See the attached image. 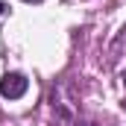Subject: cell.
<instances>
[{"label":"cell","mask_w":126,"mask_h":126,"mask_svg":"<svg viewBox=\"0 0 126 126\" xmlns=\"http://www.w3.org/2000/svg\"><path fill=\"white\" fill-rule=\"evenodd\" d=\"M27 3H41V0H27Z\"/></svg>","instance_id":"obj_3"},{"label":"cell","mask_w":126,"mask_h":126,"mask_svg":"<svg viewBox=\"0 0 126 126\" xmlns=\"http://www.w3.org/2000/svg\"><path fill=\"white\" fill-rule=\"evenodd\" d=\"M3 9H6V6H3V0H0V12H3Z\"/></svg>","instance_id":"obj_2"},{"label":"cell","mask_w":126,"mask_h":126,"mask_svg":"<svg viewBox=\"0 0 126 126\" xmlns=\"http://www.w3.org/2000/svg\"><path fill=\"white\" fill-rule=\"evenodd\" d=\"M24 91H27V76L24 73H6L0 79V94L3 97L18 100V97H24Z\"/></svg>","instance_id":"obj_1"}]
</instances>
